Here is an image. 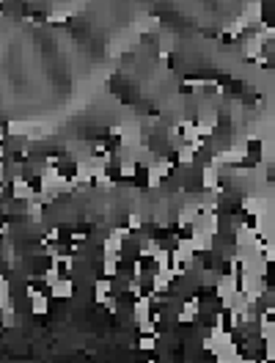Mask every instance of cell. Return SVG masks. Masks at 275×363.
Instances as JSON below:
<instances>
[{
    "label": "cell",
    "mask_w": 275,
    "mask_h": 363,
    "mask_svg": "<svg viewBox=\"0 0 275 363\" xmlns=\"http://www.w3.org/2000/svg\"><path fill=\"white\" fill-rule=\"evenodd\" d=\"M267 182H270V185L275 187V165H270V168H267Z\"/></svg>",
    "instance_id": "obj_5"
},
{
    "label": "cell",
    "mask_w": 275,
    "mask_h": 363,
    "mask_svg": "<svg viewBox=\"0 0 275 363\" xmlns=\"http://www.w3.org/2000/svg\"><path fill=\"white\" fill-rule=\"evenodd\" d=\"M154 173L149 165H143V162H132V187H138V190H149V187L154 185Z\"/></svg>",
    "instance_id": "obj_2"
},
{
    "label": "cell",
    "mask_w": 275,
    "mask_h": 363,
    "mask_svg": "<svg viewBox=\"0 0 275 363\" xmlns=\"http://www.w3.org/2000/svg\"><path fill=\"white\" fill-rule=\"evenodd\" d=\"M50 171H53L61 182H74V179L80 176V162L66 154V157L61 160V162H55V168H50Z\"/></svg>",
    "instance_id": "obj_1"
},
{
    "label": "cell",
    "mask_w": 275,
    "mask_h": 363,
    "mask_svg": "<svg viewBox=\"0 0 275 363\" xmlns=\"http://www.w3.org/2000/svg\"><path fill=\"white\" fill-rule=\"evenodd\" d=\"M176 61H179V58H176L173 53H168V55H165V64H168V69H176Z\"/></svg>",
    "instance_id": "obj_4"
},
{
    "label": "cell",
    "mask_w": 275,
    "mask_h": 363,
    "mask_svg": "<svg viewBox=\"0 0 275 363\" xmlns=\"http://www.w3.org/2000/svg\"><path fill=\"white\" fill-rule=\"evenodd\" d=\"M245 154L251 160L261 162V157H264V143H261L259 138H248V141H245Z\"/></svg>",
    "instance_id": "obj_3"
}]
</instances>
